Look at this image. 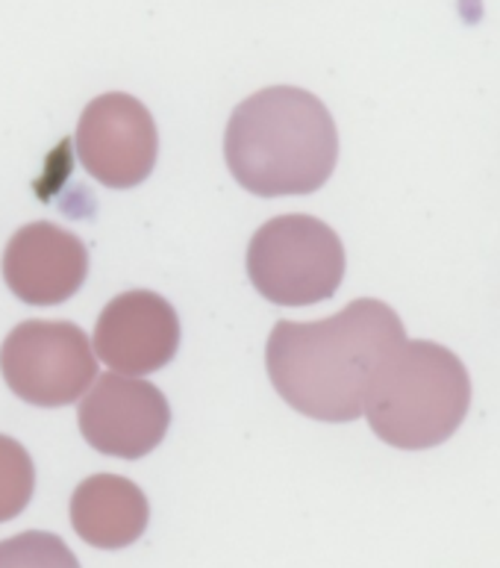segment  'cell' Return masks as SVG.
Returning <instances> with one entry per match:
<instances>
[{"mask_svg":"<svg viewBox=\"0 0 500 568\" xmlns=\"http://www.w3.org/2000/svg\"><path fill=\"white\" fill-rule=\"evenodd\" d=\"M407 342L398 313L377 297H359L333 318L277 322L265 368L288 407L315 422H357L374 377Z\"/></svg>","mask_w":500,"mask_h":568,"instance_id":"obj_1","label":"cell"},{"mask_svg":"<svg viewBox=\"0 0 500 568\" xmlns=\"http://www.w3.org/2000/svg\"><path fill=\"white\" fill-rule=\"evenodd\" d=\"M224 160L251 195H313L330 180L339 160L336 121L313 92L272 85L233 110Z\"/></svg>","mask_w":500,"mask_h":568,"instance_id":"obj_2","label":"cell"},{"mask_svg":"<svg viewBox=\"0 0 500 568\" xmlns=\"http://www.w3.org/2000/svg\"><path fill=\"white\" fill-rule=\"evenodd\" d=\"M471 407V377L453 351L436 342H404L374 377L365 416L386 445L427 450L448 442Z\"/></svg>","mask_w":500,"mask_h":568,"instance_id":"obj_3","label":"cell"},{"mask_svg":"<svg viewBox=\"0 0 500 568\" xmlns=\"http://www.w3.org/2000/svg\"><path fill=\"white\" fill-rule=\"evenodd\" d=\"M339 233L313 215H280L256 230L247 245V277L277 306L330 301L345 281Z\"/></svg>","mask_w":500,"mask_h":568,"instance_id":"obj_4","label":"cell"},{"mask_svg":"<svg viewBox=\"0 0 500 568\" xmlns=\"http://www.w3.org/2000/svg\"><path fill=\"white\" fill-rule=\"evenodd\" d=\"M0 374L33 407H69L98 377V356L76 324L24 322L0 348Z\"/></svg>","mask_w":500,"mask_h":568,"instance_id":"obj_5","label":"cell"},{"mask_svg":"<svg viewBox=\"0 0 500 568\" xmlns=\"http://www.w3.org/2000/svg\"><path fill=\"white\" fill-rule=\"evenodd\" d=\"M76 156L101 186L133 189L151 178L160 153L153 115L133 94L110 92L94 98L80 115Z\"/></svg>","mask_w":500,"mask_h":568,"instance_id":"obj_6","label":"cell"},{"mask_svg":"<svg viewBox=\"0 0 500 568\" xmlns=\"http://www.w3.org/2000/svg\"><path fill=\"white\" fill-rule=\"evenodd\" d=\"M171 425L169 398L153 383L124 374L94 377L80 407V433L98 454L139 459L156 450Z\"/></svg>","mask_w":500,"mask_h":568,"instance_id":"obj_7","label":"cell"},{"mask_svg":"<svg viewBox=\"0 0 500 568\" xmlns=\"http://www.w3.org/2000/svg\"><path fill=\"white\" fill-rule=\"evenodd\" d=\"M180 318L174 306L151 288L112 297L94 324L98 359L119 374H153L177 356Z\"/></svg>","mask_w":500,"mask_h":568,"instance_id":"obj_8","label":"cell"},{"mask_svg":"<svg viewBox=\"0 0 500 568\" xmlns=\"http://www.w3.org/2000/svg\"><path fill=\"white\" fill-rule=\"evenodd\" d=\"M3 281L12 295L30 306L65 304L89 277V251L83 239L51 221L27 224L3 251Z\"/></svg>","mask_w":500,"mask_h":568,"instance_id":"obj_9","label":"cell"},{"mask_svg":"<svg viewBox=\"0 0 500 568\" xmlns=\"http://www.w3.org/2000/svg\"><path fill=\"white\" fill-rule=\"evenodd\" d=\"M147 498L127 477H85L71 495V525L76 536L101 551H119L139 542L147 530Z\"/></svg>","mask_w":500,"mask_h":568,"instance_id":"obj_10","label":"cell"},{"mask_svg":"<svg viewBox=\"0 0 500 568\" xmlns=\"http://www.w3.org/2000/svg\"><path fill=\"white\" fill-rule=\"evenodd\" d=\"M35 489V468L27 448L0 433V525L27 509Z\"/></svg>","mask_w":500,"mask_h":568,"instance_id":"obj_11","label":"cell"},{"mask_svg":"<svg viewBox=\"0 0 500 568\" xmlns=\"http://www.w3.org/2000/svg\"><path fill=\"white\" fill-rule=\"evenodd\" d=\"M0 568H80V562L57 534L27 530L0 542Z\"/></svg>","mask_w":500,"mask_h":568,"instance_id":"obj_12","label":"cell"}]
</instances>
